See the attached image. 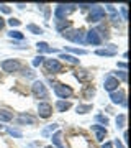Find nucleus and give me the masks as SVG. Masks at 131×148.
Instances as JSON below:
<instances>
[{
	"instance_id": "f257e3e1",
	"label": "nucleus",
	"mask_w": 131,
	"mask_h": 148,
	"mask_svg": "<svg viewBox=\"0 0 131 148\" xmlns=\"http://www.w3.org/2000/svg\"><path fill=\"white\" fill-rule=\"evenodd\" d=\"M52 87H54V94L58 95L61 101H62V99H67V97H71V95H72V89H71L69 86H66V84L54 82V84H52Z\"/></svg>"
},
{
	"instance_id": "f03ea898",
	"label": "nucleus",
	"mask_w": 131,
	"mask_h": 148,
	"mask_svg": "<svg viewBox=\"0 0 131 148\" xmlns=\"http://www.w3.org/2000/svg\"><path fill=\"white\" fill-rule=\"evenodd\" d=\"M103 16H105V8L103 7H100V5H92L90 7V15L87 16V21H100V20H103Z\"/></svg>"
},
{
	"instance_id": "7ed1b4c3",
	"label": "nucleus",
	"mask_w": 131,
	"mask_h": 148,
	"mask_svg": "<svg viewBox=\"0 0 131 148\" xmlns=\"http://www.w3.org/2000/svg\"><path fill=\"white\" fill-rule=\"evenodd\" d=\"M75 7L77 5H58L54 8V16H56V20H66V16H67L71 12L75 10Z\"/></svg>"
},
{
	"instance_id": "20e7f679",
	"label": "nucleus",
	"mask_w": 131,
	"mask_h": 148,
	"mask_svg": "<svg viewBox=\"0 0 131 148\" xmlns=\"http://www.w3.org/2000/svg\"><path fill=\"white\" fill-rule=\"evenodd\" d=\"M31 92L36 99H48V90H46V86L43 84L41 81H35L31 86Z\"/></svg>"
},
{
	"instance_id": "39448f33",
	"label": "nucleus",
	"mask_w": 131,
	"mask_h": 148,
	"mask_svg": "<svg viewBox=\"0 0 131 148\" xmlns=\"http://www.w3.org/2000/svg\"><path fill=\"white\" fill-rule=\"evenodd\" d=\"M64 38H67V40H71V41L74 43H84V32L82 30H67V32L62 33Z\"/></svg>"
},
{
	"instance_id": "423d86ee",
	"label": "nucleus",
	"mask_w": 131,
	"mask_h": 148,
	"mask_svg": "<svg viewBox=\"0 0 131 148\" xmlns=\"http://www.w3.org/2000/svg\"><path fill=\"white\" fill-rule=\"evenodd\" d=\"M0 68H2L3 73H15V71L20 69V63L16 59H5V61L0 63Z\"/></svg>"
},
{
	"instance_id": "0eeeda50",
	"label": "nucleus",
	"mask_w": 131,
	"mask_h": 148,
	"mask_svg": "<svg viewBox=\"0 0 131 148\" xmlns=\"http://www.w3.org/2000/svg\"><path fill=\"white\" fill-rule=\"evenodd\" d=\"M44 68H46L48 73H52V74H58L62 71V66H61L58 59H44Z\"/></svg>"
},
{
	"instance_id": "6e6552de",
	"label": "nucleus",
	"mask_w": 131,
	"mask_h": 148,
	"mask_svg": "<svg viewBox=\"0 0 131 148\" xmlns=\"http://www.w3.org/2000/svg\"><path fill=\"white\" fill-rule=\"evenodd\" d=\"M38 115L41 119H49L52 115V106L48 102H39L38 104Z\"/></svg>"
},
{
	"instance_id": "1a4fd4ad",
	"label": "nucleus",
	"mask_w": 131,
	"mask_h": 148,
	"mask_svg": "<svg viewBox=\"0 0 131 148\" xmlns=\"http://www.w3.org/2000/svg\"><path fill=\"white\" fill-rule=\"evenodd\" d=\"M118 86H120V81L116 79V77H113V76H107L105 77V82H103L105 90H108V92L118 90Z\"/></svg>"
},
{
	"instance_id": "9d476101",
	"label": "nucleus",
	"mask_w": 131,
	"mask_h": 148,
	"mask_svg": "<svg viewBox=\"0 0 131 148\" xmlns=\"http://www.w3.org/2000/svg\"><path fill=\"white\" fill-rule=\"evenodd\" d=\"M87 43L98 46L100 43H102V36H100V33L97 32V30H90V32H87Z\"/></svg>"
},
{
	"instance_id": "9b49d317",
	"label": "nucleus",
	"mask_w": 131,
	"mask_h": 148,
	"mask_svg": "<svg viewBox=\"0 0 131 148\" xmlns=\"http://www.w3.org/2000/svg\"><path fill=\"white\" fill-rule=\"evenodd\" d=\"M92 130L95 132V138H97L98 142H103L105 137H107V127H103V125H98V123H95V125H92Z\"/></svg>"
},
{
	"instance_id": "f8f14e48",
	"label": "nucleus",
	"mask_w": 131,
	"mask_h": 148,
	"mask_svg": "<svg viewBox=\"0 0 131 148\" xmlns=\"http://www.w3.org/2000/svg\"><path fill=\"white\" fill-rule=\"evenodd\" d=\"M110 101L113 104H123L125 102V92L123 90H113V92H110Z\"/></svg>"
},
{
	"instance_id": "ddd939ff",
	"label": "nucleus",
	"mask_w": 131,
	"mask_h": 148,
	"mask_svg": "<svg viewBox=\"0 0 131 148\" xmlns=\"http://www.w3.org/2000/svg\"><path fill=\"white\" fill-rule=\"evenodd\" d=\"M36 48H38V51H41V53H56V49L51 48L48 43H44V41H39L36 45Z\"/></svg>"
},
{
	"instance_id": "4468645a",
	"label": "nucleus",
	"mask_w": 131,
	"mask_h": 148,
	"mask_svg": "<svg viewBox=\"0 0 131 148\" xmlns=\"http://www.w3.org/2000/svg\"><path fill=\"white\" fill-rule=\"evenodd\" d=\"M18 123H20V125H25V123H28V125H33V123H35V119H33L31 115L21 114V115L18 117Z\"/></svg>"
},
{
	"instance_id": "2eb2a0df",
	"label": "nucleus",
	"mask_w": 131,
	"mask_h": 148,
	"mask_svg": "<svg viewBox=\"0 0 131 148\" xmlns=\"http://www.w3.org/2000/svg\"><path fill=\"white\" fill-rule=\"evenodd\" d=\"M71 102H67V101H58L56 102V109H58L59 112H66V110H69L71 109Z\"/></svg>"
},
{
	"instance_id": "dca6fc26",
	"label": "nucleus",
	"mask_w": 131,
	"mask_h": 148,
	"mask_svg": "<svg viewBox=\"0 0 131 148\" xmlns=\"http://www.w3.org/2000/svg\"><path fill=\"white\" fill-rule=\"evenodd\" d=\"M59 59H64V61H67L71 64H79V58L72 56V54H66V53H61L59 54Z\"/></svg>"
},
{
	"instance_id": "f3484780",
	"label": "nucleus",
	"mask_w": 131,
	"mask_h": 148,
	"mask_svg": "<svg viewBox=\"0 0 131 148\" xmlns=\"http://www.w3.org/2000/svg\"><path fill=\"white\" fill-rule=\"evenodd\" d=\"M51 138H52V143H54L58 148H64V145H62V133L61 132H56Z\"/></svg>"
},
{
	"instance_id": "a211bd4d",
	"label": "nucleus",
	"mask_w": 131,
	"mask_h": 148,
	"mask_svg": "<svg viewBox=\"0 0 131 148\" xmlns=\"http://www.w3.org/2000/svg\"><path fill=\"white\" fill-rule=\"evenodd\" d=\"M13 119V114L5 109H0V122H10Z\"/></svg>"
},
{
	"instance_id": "6ab92c4d",
	"label": "nucleus",
	"mask_w": 131,
	"mask_h": 148,
	"mask_svg": "<svg viewBox=\"0 0 131 148\" xmlns=\"http://www.w3.org/2000/svg\"><path fill=\"white\" fill-rule=\"evenodd\" d=\"M75 77H77L79 81H87V79H90V73L85 71V69H80V71L75 73Z\"/></svg>"
},
{
	"instance_id": "aec40b11",
	"label": "nucleus",
	"mask_w": 131,
	"mask_h": 148,
	"mask_svg": "<svg viewBox=\"0 0 131 148\" xmlns=\"http://www.w3.org/2000/svg\"><path fill=\"white\" fill-rule=\"evenodd\" d=\"M82 95H84V99H90L92 95H95L94 86H85V89H84V92H82Z\"/></svg>"
},
{
	"instance_id": "412c9836",
	"label": "nucleus",
	"mask_w": 131,
	"mask_h": 148,
	"mask_svg": "<svg viewBox=\"0 0 131 148\" xmlns=\"http://www.w3.org/2000/svg\"><path fill=\"white\" fill-rule=\"evenodd\" d=\"M90 110H92V106L90 104H79L77 106V114H87Z\"/></svg>"
},
{
	"instance_id": "4be33fe9",
	"label": "nucleus",
	"mask_w": 131,
	"mask_h": 148,
	"mask_svg": "<svg viewBox=\"0 0 131 148\" xmlns=\"http://www.w3.org/2000/svg\"><path fill=\"white\" fill-rule=\"evenodd\" d=\"M26 30H28V32H31L33 35H43V28L36 27V25H33V23H30V25L26 27Z\"/></svg>"
},
{
	"instance_id": "5701e85b",
	"label": "nucleus",
	"mask_w": 131,
	"mask_h": 148,
	"mask_svg": "<svg viewBox=\"0 0 131 148\" xmlns=\"http://www.w3.org/2000/svg\"><path fill=\"white\" fill-rule=\"evenodd\" d=\"M125 125H126V115H125V114H121V115L116 117V127L123 128Z\"/></svg>"
},
{
	"instance_id": "b1692460",
	"label": "nucleus",
	"mask_w": 131,
	"mask_h": 148,
	"mask_svg": "<svg viewBox=\"0 0 131 148\" xmlns=\"http://www.w3.org/2000/svg\"><path fill=\"white\" fill-rule=\"evenodd\" d=\"M8 36L10 38H15V40H23V33L18 32V30H12V32H8Z\"/></svg>"
},
{
	"instance_id": "393cba45",
	"label": "nucleus",
	"mask_w": 131,
	"mask_h": 148,
	"mask_svg": "<svg viewBox=\"0 0 131 148\" xmlns=\"http://www.w3.org/2000/svg\"><path fill=\"white\" fill-rule=\"evenodd\" d=\"M66 49H67V51H71V53H74V54H79V56H84V54H87V51H85V49H79V48L67 46Z\"/></svg>"
},
{
	"instance_id": "a878e982",
	"label": "nucleus",
	"mask_w": 131,
	"mask_h": 148,
	"mask_svg": "<svg viewBox=\"0 0 131 148\" xmlns=\"http://www.w3.org/2000/svg\"><path fill=\"white\" fill-rule=\"evenodd\" d=\"M97 54L98 56H115V51H110V49H97Z\"/></svg>"
},
{
	"instance_id": "bb28decb",
	"label": "nucleus",
	"mask_w": 131,
	"mask_h": 148,
	"mask_svg": "<svg viewBox=\"0 0 131 148\" xmlns=\"http://www.w3.org/2000/svg\"><path fill=\"white\" fill-rule=\"evenodd\" d=\"M95 120H97V122H102L103 125H108V119H107L105 115H102V114H97V115H95Z\"/></svg>"
},
{
	"instance_id": "cd10ccee",
	"label": "nucleus",
	"mask_w": 131,
	"mask_h": 148,
	"mask_svg": "<svg viewBox=\"0 0 131 148\" xmlns=\"http://www.w3.org/2000/svg\"><path fill=\"white\" fill-rule=\"evenodd\" d=\"M43 63H44V56H41V54L33 59V66H35V68H36V66H39V64H43Z\"/></svg>"
},
{
	"instance_id": "c85d7f7f",
	"label": "nucleus",
	"mask_w": 131,
	"mask_h": 148,
	"mask_svg": "<svg viewBox=\"0 0 131 148\" xmlns=\"http://www.w3.org/2000/svg\"><path fill=\"white\" fill-rule=\"evenodd\" d=\"M113 77H116V79L120 77L121 81H126V79H128V76H126V73H125V71H116V73H115V76H113Z\"/></svg>"
},
{
	"instance_id": "c756f323",
	"label": "nucleus",
	"mask_w": 131,
	"mask_h": 148,
	"mask_svg": "<svg viewBox=\"0 0 131 148\" xmlns=\"http://www.w3.org/2000/svg\"><path fill=\"white\" fill-rule=\"evenodd\" d=\"M7 132L10 133L12 137H16V138H21V132H20V130H13V128H7Z\"/></svg>"
},
{
	"instance_id": "7c9ffc66",
	"label": "nucleus",
	"mask_w": 131,
	"mask_h": 148,
	"mask_svg": "<svg viewBox=\"0 0 131 148\" xmlns=\"http://www.w3.org/2000/svg\"><path fill=\"white\" fill-rule=\"evenodd\" d=\"M56 128H58V125H56V123H52V125H49V127H46L44 130H43V135H48L49 132H52V130H56Z\"/></svg>"
},
{
	"instance_id": "2f4dec72",
	"label": "nucleus",
	"mask_w": 131,
	"mask_h": 148,
	"mask_svg": "<svg viewBox=\"0 0 131 148\" xmlns=\"http://www.w3.org/2000/svg\"><path fill=\"white\" fill-rule=\"evenodd\" d=\"M20 23H21V21L16 20V18H10V20H8V25H10V27H18Z\"/></svg>"
},
{
	"instance_id": "473e14b6",
	"label": "nucleus",
	"mask_w": 131,
	"mask_h": 148,
	"mask_svg": "<svg viewBox=\"0 0 131 148\" xmlns=\"http://www.w3.org/2000/svg\"><path fill=\"white\" fill-rule=\"evenodd\" d=\"M0 12H3V13H10V7L8 5H5V3H2V5H0Z\"/></svg>"
},
{
	"instance_id": "72a5a7b5",
	"label": "nucleus",
	"mask_w": 131,
	"mask_h": 148,
	"mask_svg": "<svg viewBox=\"0 0 131 148\" xmlns=\"http://www.w3.org/2000/svg\"><path fill=\"white\" fill-rule=\"evenodd\" d=\"M121 15H123V20H128V7H121Z\"/></svg>"
},
{
	"instance_id": "f704fd0d",
	"label": "nucleus",
	"mask_w": 131,
	"mask_h": 148,
	"mask_svg": "<svg viewBox=\"0 0 131 148\" xmlns=\"http://www.w3.org/2000/svg\"><path fill=\"white\" fill-rule=\"evenodd\" d=\"M105 7H107V10L110 12L111 15H116V8H115L113 5H105Z\"/></svg>"
},
{
	"instance_id": "c9c22d12",
	"label": "nucleus",
	"mask_w": 131,
	"mask_h": 148,
	"mask_svg": "<svg viewBox=\"0 0 131 148\" xmlns=\"http://www.w3.org/2000/svg\"><path fill=\"white\" fill-rule=\"evenodd\" d=\"M23 76H28V77H33L35 74H33L31 69H23Z\"/></svg>"
},
{
	"instance_id": "e433bc0d",
	"label": "nucleus",
	"mask_w": 131,
	"mask_h": 148,
	"mask_svg": "<svg viewBox=\"0 0 131 148\" xmlns=\"http://www.w3.org/2000/svg\"><path fill=\"white\" fill-rule=\"evenodd\" d=\"M102 148H113V143H111V142H105Z\"/></svg>"
},
{
	"instance_id": "4c0bfd02",
	"label": "nucleus",
	"mask_w": 131,
	"mask_h": 148,
	"mask_svg": "<svg viewBox=\"0 0 131 148\" xmlns=\"http://www.w3.org/2000/svg\"><path fill=\"white\" fill-rule=\"evenodd\" d=\"M115 147H116V148H125V147H123V145H121V142H120V140H118V138H116V140H115Z\"/></svg>"
},
{
	"instance_id": "58836bf2",
	"label": "nucleus",
	"mask_w": 131,
	"mask_h": 148,
	"mask_svg": "<svg viewBox=\"0 0 131 148\" xmlns=\"http://www.w3.org/2000/svg\"><path fill=\"white\" fill-rule=\"evenodd\" d=\"M3 27H5V20L2 18V15H0V30H3Z\"/></svg>"
},
{
	"instance_id": "ea45409f",
	"label": "nucleus",
	"mask_w": 131,
	"mask_h": 148,
	"mask_svg": "<svg viewBox=\"0 0 131 148\" xmlns=\"http://www.w3.org/2000/svg\"><path fill=\"white\" fill-rule=\"evenodd\" d=\"M118 66H120V68H126V63L125 61H123V63H118Z\"/></svg>"
},
{
	"instance_id": "a19ab883",
	"label": "nucleus",
	"mask_w": 131,
	"mask_h": 148,
	"mask_svg": "<svg viewBox=\"0 0 131 148\" xmlns=\"http://www.w3.org/2000/svg\"><path fill=\"white\" fill-rule=\"evenodd\" d=\"M2 128H3V125H0V130H2Z\"/></svg>"
}]
</instances>
